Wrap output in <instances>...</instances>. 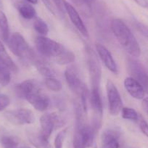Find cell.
<instances>
[{"mask_svg":"<svg viewBox=\"0 0 148 148\" xmlns=\"http://www.w3.org/2000/svg\"><path fill=\"white\" fill-rule=\"evenodd\" d=\"M106 91L110 113L113 116H118L122 110L123 102L117 87L110 79L107 81Z\"/></svg>","mask_w":148,"mask_h":148,"instance_id":"cell-4","label":"cell"},{"mask_svg":"<svg viewBox=\"0 0 148 148\" xmlns=\"http://www.w3.org/2000/svg\"><path fill=\"white\" fill-rule=\"evenodd\" d=\"M67 135V130L64 129V130L61 131L59 133L57 134L55 136V141H54V146L55 148H62L63 147L64 141H65V137Z\"/></svg>","mask_w":148,"mask_h":148,"instance_id":"cell-25","label":"cell"},{"mask_svg":"<svg viewBox=\"0 0 148 148\" xmlns=\"http://www.w3.org/2000/svg\"><path fill=\"white\" fill-rule=\"evenodd\" d=\"M121 116L123 119L126 120L133 121H136L139 120V115L136 113V111L133 108H129V107H125L122 108Z\"/></svg>","mask_w":148,"mask_h":148,"instance_id":"cell-23","label":"cell"},{"mask_svg":"<svg viewBox=\"0 0 148 148\" xmlns=\"http://www.w3.org/2000/svg\"><path fill=\"white\" fill-rule=\"evenodd\" d=\"M25 1L31 4V5H36V4L38 3V0H25Z\"/></svg>","mask_w":148,"mask_h":148,"instance_id":"cell-34","label":"cell"},{"mask_svg":"<svg viewBox=\"0 0 148 148\" xmlns=\"http://www.w3.org/2000/svg\"><path fill=\"white\" fill-rule=\"evenodd\" d=\"M89 74H90L91 85L92 86L99 87L101 80V68L98 60L95 58V55L89 52V59H88Z\"/></svg>","mask_w":148,"mask_h":148,"instance_id":"cell-12","label":"cell"},{"mask_svg":"<svg viewBox=\"0 0 148 148\" xmlns=\"http://www.w3.org/2000/svg\"><path fill=\"white\" fill-rule=\"evenodd\" d=\"M4 67H5V65H4L3 63H2V62H1V61H0V71H1V70L2 69V68H4ZM7 67V66H6Z\"/></svg>","mask_w":148,"mask_h":148,"instance_id":"cell-35","label":"cell"},{"mask_svg":"<svg viewBox=\"0 0 148 148\" xmlns=\"http://www.w3.org/2000/svg\"><path fill=\"white\" fill-rule=\"evenodd\" d=\"M136 3H137L139 6L142 8H147L148 7V2L147 0H134Z\"/></svg>","mask_w":148,"mask_h":148,"instance_id":"cell-33","label":"cell"},{"mask_svg":"<svg viewBox=\"0 0 148 148\" xmlns=\"http://www.w3.org/2000/svg\"><path fill=\"white\" fill-rule=\"evenodd\" d=\"M42 2V3L45 5V6L46 7L47 9L52 14H53L54 15H57V11L55 9V7L53 6V5L52 4L50 0H41Z\"/></svg>","mask_w":148,"mask_h":148,"instance_id":"cell-29","label":"cell"},{"mask_svg":"<svg viewBox=\"0 0 148 148\" xmlns=\"http://www.w3.org/2000/svg\"><path fill=\"white\" fill-rule=\"evenodd\" d=\"M10 103V99L8 95L0 93V112L6 109Z\"/></svg>","mask_w":148,"mask_h":148,"instance_id":"cell-27","label":"cell"},{"mask_svg":"<svg viewBox=\"0 0 148 148\" xmlns=\"http://www.w3.org/2000/svg\"><path fill=\"white\" fill-rule=\"evenodd\" d=\"M62 3H63L64 8H65V12L68 13V17H69L70 20L73 24V25L76 28V29L83 35L84 36L88 37L89 36V32L86 28V25L84 23L83 21H82V18H81L80 15L76 10V8H74L71 4L67 2L66 0H62Z\"/></svg>","mask_w":148,"mask_h":148,"instance_id":"cell-9","label":"cell"},{"mask_svg":"<svg viewBox=\"0 0 148 148\" xmlns=\"http://www.w3.org/2000/svg\"><path fill=\"white\" fill-rule=\"evenodd\" d=\"M27 136L31 145L36 148H52L49 139L45 138L42 134L34 131L27 132Z\"/></svg>","mask_w":148,"mask_h":148,"instance_id":"cell-15","label":"cell"},{"mask_svg":"<svg viewBox=\"0 0 148 148\" xmlns=\"http://www.w3.org/2000/svg\"><path fill=\"white\" fill-rule=\"evenodd\" d=\"M96 49L99 58L105 67L113 73L118 74L119 70H118L117 64L110 52L105 46L99 43L96 44Z\"/></svg>","mask_w":148,"mask_h":148,"instance_id":"cell-11","label":"cell"},{"mask_svg":"<svg viewBox=\"0 0 148 148\" xmlns=\"http://www.w3.org/2000/svg\"><path fill=\"white\" fill-rule=\"evenodd\" d=\"M5 117L10 123L16 126L31 124L35 121V116L32 111L28 109H18L7 111Z\"/></svg>","mask_w":148,"mask_h":148,"instance_id":"cell-7","label":"cell"},{"mask_svg":"<svg viewBox=\"0 0 148 148\" xmlns=\"http://www.w3.org/2000/svg\"><path fill=\"white\" fill-rule=\"evenodd\" d=\"M53 3L55 4V7L57 8V9L58 10L60 13L64 14L65 12V8H64L63 3H62V0H52Z\"/></svg>","mask_w":148,"mask_h":148,"instance_id":"cell-31","label":"cell"},{"mask_svg":"<svg viewBox=\"0 0 148 148\" xmlns=\"http://www.w3.org/2000/svg\"><path fill=\"white\" fill-rule=\"evenodd\" d=\"M73 2L86 15H90L95 0H73Z\"/></svg>","mask_w":148,"mask_h":148,"instance_id":"cell-20","label":"cell"},{"mask_svg":"<svg viewBox=\"0 0 148 148\" xmlns=\"http://www.w3.org/2000/svg\"><path fill=\"white\" fill-rule=\"evenodd\" d=\"M64 124L62 118L57 113H45L40 118V133L49 139L54 129L57 126L58 128L61 127Z\"/></svg>","mask_w":148,"mask_h":148,"instance_id":"cell-6","label":"cell"},{"mask_svg":"<svg viewBox=\"0 0 148 148\" xmlns=\"http://www.w3.org/2000/svg\"><path fill=\"white\" fill-rule=\"evenodd\" d=\"M35 45L38 52L60 65H66L75 60V55L56 41L45 36L36 37Z\"/></svg>","mask_w":148,"mask_h":148,"instance_id":"cell-1","label":"cell"},{"mask_svg":"<svg viewBox=\"0 0 148 148\" xmlns=\"http://www.w3.org/2000/svg\"><path fill=\"white\" fill-rule=\"evenodd\" d=\"M73 148H86L84 144L82 137H81L80 134L76 130L75 132V134H74Z\"/></svg>","mask_w":148,"mask_h":148,"instance_id":"cell-26","label":"cell"},{"mask_svg":"<svg viewBox=\"0 0 148 148\" xmlns=\"http://www.w3.org/2000/svg\"><path fill=\"white\" fill-rule=\"evenodd\" d=\"M0 33L3 40L8 42L10 39L9 23L6 15L2 10H0Z\"/></svg>","mask_w":148,"mask_h":148,"instance_id":"cell-18","label":"cell"},{"mask_svg":"<svg viewBox=\"0 0 148 148\" xmlns=\"http://www.w3.org/2000/svg\"><path fill=\"white\" fill-rule=\"evenodd\" d=\"M17 9L20 15L27 20L33 19L36 18V12L34 7L27 2H19L16 5Z\"/></svg>","mask_w":148,"mask_h":148,"instance_id":"cell-16","label":"cell"},{"mask_svg":"<svg viewBox=\"0 0 148 148\" xmlns=\"http://www.w3.org/2000/svg\"><path fill=\"white\" fill-rule=\"evenodd\" d=\"M134 25H135V27H136V29H137L138 31H139V32H140L141 34H142V35L145 37V38H147V39H148V28L147 27L145 26V25H143V24L141 23L137 22V21H136V22L134 23Z\"/></svg>","mask_w":148,"mask_h":148,"instance_id":"cell-28","label":"cell"},{"mask_svg":"<svg viewBox=\"0 0 148 148\" xmlns=\"http://www.w3.org/2000/svg\"><path fill=\"white\" fill-rule=\"evenodd\" d=\"M34 28L38 34L42 36H46L49 33V27L45 21L40 18H35L34 21Z\"/></svg>","mask_w":148,"mask_h":148,"instance_id":"cell-19","label":"cell"},{"mask_svg":"<svg viewBox=\"0 0 148 148\" xmlns=\"http://www.w3.org/2000/svg\"><path fill=\"white\" fill-rule=\"evenodd\" d=\"M18 148H31V147H29L24 146V147H18Z\"/></svg>","mask_w":148,"mask_h":148,"instance_id":"cell-36","label":"cell"},{"mask_svg":"<svg viewBox=\"0 0 148 148\" xmlns=\"http://www.w3.org/2000/svg\"><path fill=\"white\" fill-rule=\"evenodd\" d=\"M0 61L5 66L8 67L10 71H13V72L18 71V67H17L16 64L14 62V61L10 58L9 54L8 53L5 46H4V45L1 41H0Z\"/></svg>","mask_w":148,"mask_h":148,"instance_id":"cell-17","label":"cell"},{"mask_svg":"<svg viewBox=\"0 0 148 148\" xmlns=\"http://www.w3.org/2000/svg\"><path fill=\"white\" fill-rule=\"evenodd\" d=\"M139 128L142 133L148 138V123L144 119H141L139 121Z\"/></svg>","mask_w":148,"mask_h":148,"instance_id":"cell-30","label":"cell"},{"mask_svg":"<svg viewBox=\"0 0 148 148\" xmlns=\"http://www.w3.org/2000/svg\"><path fill=\"white\" fill-rule=\"evenodd\" d=\"M24 99H26L36 110L41 112L46 110L50 102L48 96L42 92L39 85H37L31 92L26 94Z\"/></svg>","mask_w":148,"mask_h":148,"instance_id":"cell-8","label":"cell"},{"mask_svg":"<svg viewBox=\"0 0 148 148\" xmlns=\"http://www.w3.org/2000/svg\"><path fill=\"white\" fill-rule=\"evenodd\" d=\"M119 132L113 129H107L102 135V148H120Z\"/></svg>","mask_w":148,"mask_h":148,"instance_id":"cell-14","label":"cell"},{"mask_svg":"<svg viewBox=\"0 0 148 148\" xmlns=\"http://www.w3.org/2000/svg\"><path fill=\"white\" fill-rule=\"evenodd\" d=\"M111 30L119 43L126 52L134 58H138L141 55V49L130 28L122 20L114 18L111 21Z\"/></svg>","mask_w":148,"mask_h":148,"instance_id":"cell-2","label":"cell"},{"mask_svg":"<svg viewBox=\"0 0 148 148\" xmlns=\"http://www.w3.org/2000/svg\"><path fill=\"white\" fill-rule=\"evenodd\" d=\"M128 71L131 77L137 81L148 93V71L139 61L129 58L127 61Z\"/></svg>","mask_w":148,"mask_h":148,"instance_id":"cell-5","label":"cell"},{"mask_svg":"<svg viewBox=\"0 0 148 148\" xmlns=\"http://www.w3.org/2000/svg\"><path fill=\"white\" fill-rule=\"evenodd\" d=\"M36 65L37 69L39 71V73H42V75H43V76H46L47 78L55 76V72H54L53 70L49 68L46 64H44L43 62H41L37 60L36 62Z\"/></svg>","mask_w":148,"mask_h":148,"instance_id":"cell-24","label":"cell"},{"mask_svg":"<svg viewBox=\"0 0 148 148\" xmlns=\"http://www.w3.org/2000/svg\"><path fill=\"white\" fill-rule=\"evenodd\" d=\"M142 106L144 110L148 114V97H145L142 99Z\"/></svg>","mask_w":148,"mask_h":148,"instance_id":"cell-32","label":"cell"},{"mask_svg":"<svg viewBox=\"0 0 148 148\" xmlns=\"http://www.w3.org/2000/svg\"><path fill=\"white\" fill-rule=\"evenodd\" d=\"M94 148H97V147H94Z\"/></svg>","mask_w":148,"mask_h":148,"instance_id":"cell-37","label":"cell"},{"mask_svg":"<svg viewBox=\"0 0 148 148\" xmlns=\"http://www.w3.org/2000/svg\"><path fill=\"white\" fill-rule=\"evenodd\" d=\"M125 89L133 98L143 99L145 97V90L143 86L132 77H127L124 80Z\"/></svg>","mask_w":148,"mask_h":148,"instance_id":"cell-13","label":"cell"},{"mask_svg":"<svg viewBox=\"0 0 148 148\" xmlns=\"http://www.w3.org/2000/svg\"><path fill=\"white\" fill-rule=\"evenodd\" d=\"M8 43L10 50L17 57L23 60L36 62L34 52L25 41V38L20 33L12 34Z\"/></svg>","mask_w":148,"mask_h":148,"instance_id":"cell-3","label":"cell"},{"mask_svg":"<svg viewBox=\"0 0 148 148\" xmlns=\"http://www.w3.org/2000/svg\"><path fill=\"white\" fill-rule=\"evenodd\" d=\"M1 144L3 148H18L19 140L14 136H5L1 139Z\"/></svg>","mask_w":148,"mask_h":148,"instance_id":"cell-21","label":"cell"},{"mask_svg":"<svg viewBox=\"0 0 148 148\" xmlns=\"http://www.w3.org/2000/svg\"><path fill=\"white\" fill-rule=\"evenodd\" d=\"M65 78L70 89L80 95L84 85L82 84L78 70L74 66H69L65 71Z\"/></svg>","mask_w":148,"mask_h":148,"instance_id":"cell-10","label":"cell"},{"mask_svg":"<svg viewBox=\"0 0 148 148\" xmlns=\"http://www.w3.org/2000/svg\"><path fill=\"white\" fill-rule=\"evenodd\" d=\"M45 85L49 90L53 91V92H60L62 89L61 82L55 77L47 78L45 79Z\"/></svg>","mask_w":148,"mask_h":148,"instance_id":"cell-22","label":"cell"}]
</instances>
